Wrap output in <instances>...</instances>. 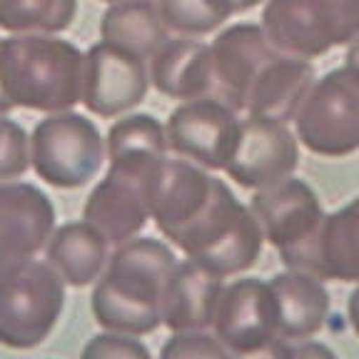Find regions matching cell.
I'll list each match as a JSON object with an SVG mask.
<instances>
[{"mask_svg": "<svg viewBox=\"0 0 359 359\" xmlns=\"http://www.w3.org/2000/svg\"><path fill=\"white\" fill-rule=\"evenodd\" d=\"M172 247L155 237H133L110 252L93 285L90 309L105 332L145 337L163 325L165 292L177 267Z\"/></svg>", "mask_w": 359, "mask_h": 359, "instance_id": "cell-1", "label": "cell"}, {"mask_svg": "<svg viewBox=\"0 0 359 359\" xmlns=\"http://www.w3.org/2000/svg\"><path fill=\"white\" fill-rule=\"evenodd\" d=\"M85 53L60 35L0 40V85L13 110L65 112L83 102Z\"/></svg>", "mask_w": 359, "mask_h": 359, "instance_id": "cell-2", "label": "cell"}, {"mask_svg": "<svg viewBox=\"0 0 359 359\" xmlns=\"http://www.w3.org/2000/svg\"><path fill=\"white\" fill-rule=\"evenodd\" d=\"M172 245L180 247V252L195 267L227 280L255 267L262 255L264 235L250 205H242L232 187L217 180L205 212Z\"/></svg>", "mask_w": 359, "mask_h": 359, "instance_id": "cell-3", "label": "cell"}, {"mask_svg": "<svg viewBox=\"0 0 359 359\" xmlns=\"http://www.w3.org/2000/svg\"><path fill=\"white\" fill-rule=\"evenodd\" d=\"M259 28L285 55H327L359 35V0H264Z\"/></svg>", "mask_w": 359, "mask_h": 359, "instance_id": "cell-4", "label": "cell"}, {"mask_svg": "<svg viewBox=\"0 0 359 359\" xmlns=\"http://www.w3.org/2000/svg\"><path fill=\"white\" fill-rule=\"evenodd\" d=\"M105 163V137L88 115L50 112L33 128L30 168L45 185L78 190L95 180Z\"/></svg>", "mask_w": 359, "mask_h": 359, "instance_id": "cell-5", "label": "cell"}, {"mask_svg": "<svg viewBox=\"0 0 359 359\" xmlns=\"http://www.w3.org/2000/svg\"><path fill=\"white\" fill-rule=\"evenodd\" d=\"M65 282L48 262L30 259L0 277V344L35 349L55 332Z\"/></svg>", "mask_w": 359, "mask_h": 359, "instance_id": "cell-6", "label": "cell"}, {"mask_svg": "<svg viewBox=\"0 0 359 359\" xmlns=\"http://www.w3.org/2000/svg\"><path fill=\"white\" fill-rule=\"evenodd\" d=\"M297 142L322 157H347L359 150V70L334 67L314 80L294 115Z\"/></svg>", "mask_w": 359, "mask_h": 359, "instance_id": "cell-7", "label": "cell"}, {"mask_svg": "<svg viewBox=\"0 0 359 359\" xmlns=\"http://www.w3.org/2000/svg\"><path fill=\"white\" fill-rule=\"evenodd\" d=\"M163 157L107 160L105 177L90 190L83 219L107 237L110 245L133 240L147 227V180Z\"/></svg>", "mask_w": 359, "mask_h": 359, "instance_id": "cell-8", "label": "cell"}, {"mask_svg": "<svg viewBox=\"0 0 359 359\" xmlns=\"http://www.w3.org/2000/svg\"><path fill=\"white\" fill-rule=\"evenodd\" d=\"M250 210L259 222L264 242L280 252L285 267L299 269L325 219V208L314 187L292 175L277 185L255 190Z\"/></svg>", "mask_w": 359, "mask_h": 359, "instance_id": "cell-9", "label": "cell"}, {"mask_svg": "<svg viewBox=\"0 0 359 359\" xmlns=\"http://www.w3.org/2000/svg\"><path fill=\"white\" fill-rule=\"evenodd\" d=\"M240 112L217 97L180 102L165 120L170 155L205 170H224L240 137Z\"/></svg>", "mask_w": 359, "mask_h": 359, "instance_id": "cell-10", "label": "cell"}, {"mask_svg": "<svg viewBox=\"0 0 359 359\" xmlns=\"http://www.w3.org/2000/svg\"><path fill=\"white\" fill-rule=\"evenodd\" d=\"M150 70L147 60L118 45L97 40L85 50L83 105L97 118L128 115L147 97Z\"/></svg>", "mask_w": 359, "mask_h": 359, "instance_id": "cell-11", "label": "cell"}, {"mask_svg": "<svg viewBox=\"0 0 359 359\" xmlns=\"http://www.w3.org/2000/svg\"><path fill=\"white\" fill-rule=\"evenodd\" d=\"M299 168V142L290 125L245 115L235 152L222 172L245 190H264L292 177Z\"/></svg>", "mask_w": 359, "mask_h": 359, "instance_id": "cell-12", "label": "cell"}, {"mask_svg": "<svg viewBox=\"0 0 359 359\" xmlns=\"http://www.w3.org/2000/svg\"><path fill=\"white\" fill-rule=\"evenodd\" d=\"M217 180L210 170L175 155L163 157L155 165L147 180V208L165 240L175 242L205 212Z\"/></svg>", "mask_w": 359, "mask_h": 359, "instance_id": "cell-13", "label": "cell"}, {"mask_svg": "<svg viewBox=\"0 0 359 359\" xmlns=\"http://www.w3.org/2000/svg\"><path fill=\"white\" fill-rule=\"evenodd\" d=\"M55 219V205L38 185L0 182V277L43 252Z\"/></svg>", "mask_w": 359, "mask_h": 359, "instance_id": "cell-14", "label": "cell"}, {"mask_svg": "<svg viewBox=\"0 0 359 359\" xmlns=\"http://www.w3.org/2000/svg\"><path fill=\"white\" fill-rule=\"evenodd\" d=\"M212 334L227 352H252L277 334V312L269 285L245 277L222 287L212 320Z\"/></svg>", "mask_w": 359, "mask_h": 359, "instance_id": "cell-15", "label": "cell"}, {"mask_svg": "<svg viewBox=\"0 0 359 359\" xmlns=\"http://www.w3.org/2000/svg\"><path fill=\"white\" fill-rule=\"evenodd\" d=\"M210 50H212L215 73L212 97L235 112H242L255 75L275 53V48L269 45L259 22H235L217 30L215 40L210 43Z\"/></svg>", "mask_w": 359, "mask_h": 359, "instance_id": "cell-16", "label": "cell"}, {"mask_svg": "<svg viewBox=\"0 0 359 359\" xmlns=\"http://www.w3.org/2000/svg\"><path fill=\"white\" fill-rule=\"evenodd\" d=\"M150 85L170 100H200L215 93L210 43L175 35L147 60Z\"/></svg>", "mask_w": 359, "mask_h": 359, "instance_id": "cell-17", "label": "cell"}, {"mask_svg": "<svg viewBox=\"0 0 359 359\" xmlns=\"http://www.w3.org/2000/svg\"><path fill=\"white\" fill-rule=\"evenodd\" d=\"M314 80H317V73L312 62L275 50L255 75L242 112L290 125Z\"/></svg>", "mask_w": 359, "mask_h": 359, "instance_id": "cell-18", "label": "cell"}, {"mask_svg": "<svg viewBox=\"0 0 359 359\" xmlns=\"http://www.w3.org/2000/svg\"><path fill=\"white\" fill-rule=\"evenodd\" d=\"M299 272H309L322 282H359V195L325 215Z\"/></svg>", "mask_w": 359, "mask_h": 359, "instance_id": "cell-19", "label": "cell"}, {"mask_svg": "<svg viewBox=\"0 0 359 359\" xmlns=\"http://www.w3.org/2000/svg\"><path fill=\"white\" fill-rule=\"evenodd\" d=\"M277 312V334L285 342L309 339L330 317V292L320 277L287 269L267 282Z\"/></svg>", "mask_w": 359, "mask_h": 359, "instance_id": "cell-20", "label": "cell"}, {"mask_svg": "<svg viewBox=\"0 0 359 359\" xmlns=\"http://www.w3.org/2000/svg\"><path fill=\"white\" fill-rule=\"evenodd\" d=\"M222 287L224 280L208 275L190 259H180L165 292L163 325L172 334L212 330Z\"/></svg>", "mask_w": 359, "mask_h": 359, "instance_id": "cell-21", "label": "cell"}, {"mask_svg": "<svg viewBox=\"0 0 359 359\" xmlns=\"http://www.w3.org/2000/svg\"><path fill=\"white\" fill-rule=\"evenodd\" d=\"M110 242L85 219H73L55 227L45 245V262L70 287L95 285L110 259Z\"/></svg>", "mask_w": 359, "mask_h": 359, "instance_id": "cell-22", "label": "cell"}, {"mask_svg": "<svg viewBox=\"0 0 359 359\" xmlns=\"http://www.w3.org/2000/svg\"><path fill=\"white\" fill-rule=\"evenodd\" d=\"M172 33L160 18L155 0H120L100 18V40L150 60Z\"/></svg>", "mask_w": 359, "mask_h": 359, "instance_id": "cell-23", "label": "cell"}, {"mask_svg": "<svg viewBox=\"0 0 359 359\" xmlns=\"http://www.w3.org/2000/svg\"><path fill=\"white\" fill-rule=\"evenodd\" d=\"M78 18V0H0V30L11 35H60Z\"/></svg>", "mask_w": 359, "mask_h": 359, "instance_id": "cell-24", "label": "cell"}, {"mask_svg": "<svg viewBox=\"0 0 359 359\" xmlns=\"http://www.w3.org/2000/svg\"><path fill=\"white\" fill-rule=\"evenodd\" d=\"M107 160L120 157H168L165 123L150 112H128L110 125L105 135Z\"/></svg>", "mask_w": 359, "mask_h": 359, "instance_id": "cell-25", "label": "cell"}, {"mask_svg": "<svg viewBox=\"0 0 359 359\" xmlns=\"http://www.w3.org/2000/svg\"><path fill=\"white\" fill-rule=\"evenodd\" d=\"M170 33L202 38L217 33L235 15L232 0H155Z\"/></svg>", "mask_w": 359, "mask_h": 359, "instance_id": "cell-26", "label": "cell"}, {"mask_svg": "<svg viewBox=\"0 0 359 359\" xmlns=\"http://www.w3.org/2000/svg\"><path fill=\"white\" fill-rule=\"evenodd\" d=\"M30 168V135L20 123L0 115V182L18 180Z\"/></svg>", "mask_w": 359, "mask_h": 359, "instance_id": "cell-27", "label": "cell"}, {"mask_svg": "<svg viewBox=\"0 0 359 359\" xmlns=\"http://www.w3.org/2000/svg\"><path fill=\"white\" fill-rule=\"evenodd\" d=\"M80 359H152V354L140 342V337L100 332L85 342Z\"/></svg>", "mask_w": 359, "mask_h": 359, "instance_id": "cell-28", "label": "cell"}, {"mask_svg": "<svg viewBox=\"0 0 359 359\" xmlns=\"http://www.w3.org/2000/svg\"><path fill=\"white\" fill-rule=\"evenodd\" d=\"M285 359H339V357L325 342H304V339H299L297 344L287 342Z\"/></svg>", "mask_w": 359, "mask_h": 359, "instance_id": "cell-29", "label": "cell"}, {"mask_svg": "<svg viewBox=\"0 0 359 359\" xmlns=\"http://www.w3.org/2000/svg\"><path fill=\"white\" fill-rule=\"evenodd\" d=\"M285 339H272V342H267L259 349H252V352H230V359H285Z\"/></svg>", "mask_w": 359, "mask_h": 359, "instance_id": "cell-30", "label": "cell"}, {"mask_svg": "<svg viewBox=\"0 0 359 359\" xmlns=\"http://www.w3.org/2000/svg\"><path fill=\"white\" fill-rule=\"evenodd\" d=\"M347 317H349V325H352L354 334L359 337V287L349 294V302H347Z\"/></svg>", "mask_w": 359, "mask_h": 359, "instance_id": "cell-31", "label": "cell"}, {"mask_svg": "<svg viewBox=\"0 0 359 359\" xmlns=\"http://www.w3.org/2000/svg\"><path fill=\"white\" fill-rule=\"evenodd\" d=\"M344 65L357 67L359 70V35L347 45V55H344Z\"/></svg>", "mask_w": 359, "mask_h": 359, "instance_id": "cell-32", "label": "cell"}, {"mask_svg": "<svg viewBox=\"0 0 359 359\" xmlns=\"http://www.w3.org/2000/svg\"><path fill=\"white\" fill-rule=\"evenodd\" d=\"M264 0H232V11L235 15H242V13H250L255 11L257 6H262Z\"/></svg>", "mask_w": 359, "mask_h": 359, "instance_id": "cell-33", "label": "cell"}, {"mask_svg": "<svg viewBox=\"0 0 359 359\" xmlns=\"http://www.w3.org/2000/svg\"><path fill=\"white\" fill-rule=\"evenodd\" d=\"M8 112H13V105L8 102L6 93H3V85H0V115H8Z\"/></svg>", "mask_w": 359, "mask_h": 359, "instance_id": "cell-34", "label": "cell"}, {"mask_svg": "<svg viewBox=\"0 0 359 359\" xmlns=\"http://www.w3.org/2000/svg\"><path fill=\"white\" fill-rule=\"evenodd\" d=\"M102 3H107V6H112V3H120V0H102Z\"/></svg>", "mask_w": 359, "mask_h": 359, "instance_id": "cell-35", "label": "cell"}]
</instances>
